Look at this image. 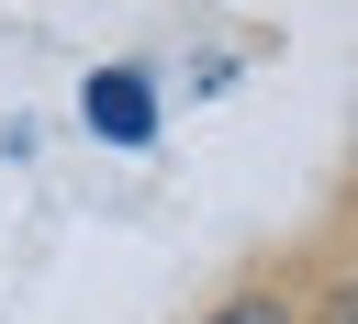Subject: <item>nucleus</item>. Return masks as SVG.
Instances as JSON below:
<instances>
[{"instance_id":"obj_1","label":"nucleus","mask_w":358,"mask_h":324,"mask_svg":"<svg viewBox=\"0 0 358 324\" xmlns=\"http://www.w3.org/2000/svg\"><path fill=\"white\" fill-rule=\"evenodd\" d=\"M145 112H157V101H145V78H134V67H112V78H90V123H101L112 145H145V134H157Z\"/></svg>"},{"instance_id":"obj_2","label":"nucleus","mask_w":358,"mask_h":324,"mask_svg":"<svg viewBox=\"0 0 358 324\" xmlns=\"http://www.w3.org/2000/svg\"><path fill=\"white\" fill-rule=\"evenodd\" d=\"M201 324H302V302H291V279H246V290H224Z\"/></svg>"}]
</instances>
